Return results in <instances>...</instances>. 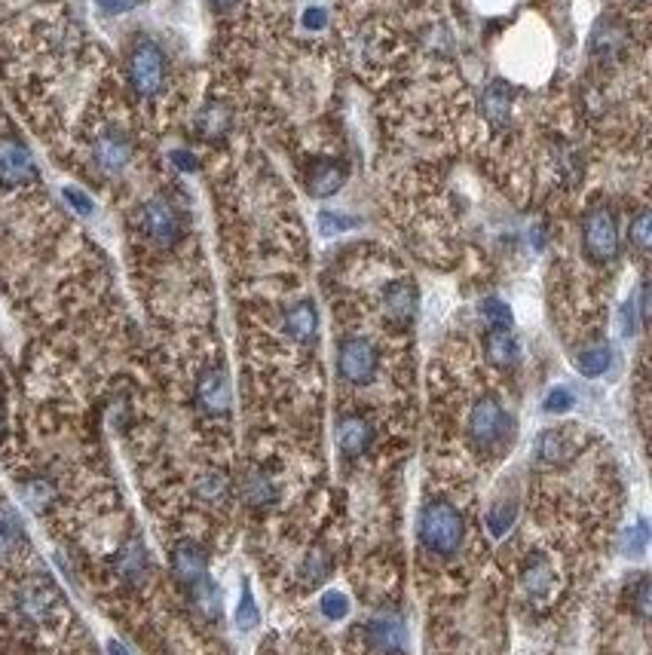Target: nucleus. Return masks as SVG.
<instances>
[{
    "instance_id": "f257e3e1",
    "label": "nucleus",
    "mask_w": 652,
    "mask_h": 655,
    "mask_svg": "<svg viewBox=\"0 0 652 655\" xmlns=\"http://www.w3.org/2000/svg\"><path fill=\"white\" fill-rule=\"evenodd\" d=\"M417 533H420L423 548H429L432 554H441V558H450V554L460 551L466 539V521L454 506H447V502H429L420 512Z\"/></svg>"
},
{
    "instance_id": "f03ea898",
    "label": "nucleus",
    "mask_w": 652,
    "mask_h": 655,
    "mask_svg": "<svg viewBox=\"0 0 652 655\" xmlns=\"http://www.w3.org/2000/svg\"><path fill=\"white\" fill-rule=\"evenodd\" d=\"M166 74H169V65H166L163 46L150 37H138L126 56V77H129L132 92L138 98H157L166 86Z\"/></svg>"
},
{
    "instance_id": "7ed1b4c3",
    "label": "nucleus",
    "mask_w": 652,
    "mask_h": 655,
    "mask_svg": "<svg viewBox=\"0 0 652 655\" xmlns=\"http://www.w3.org/2000/svg\"><path fill=\"white\" fill-rule=\"evenodd\" d=\"M512 432H515V423L509 411L503 408V401L496 395H481L469 414V441L475 444V450L493 453L512 438Z\"/></svg>"
},
{
    "instance_id": "20e7f679",
    "label": "nucleus",
    "mask_w": 652,
    "mask_h": 655,
    "mask_svg": "<svg viewBox=\"0 0 652 655\" xmlns=\"http://www.w3.org/2000/svg\"><path fill=\"white\" fill-rule=\"evenodd\" d=\"M582 248L588 261L610 264L619 255V224L607 206H594L582 218Z\"/></svg>"
},
{
    "instance_id": "39448f33",
    "label": "nucleus",
    "mask_w": 652,
    "mask_h": 655,
    "mask_svg": "<svg viewBox=\"0 0 652 655\" xmlns=\"http://www.w3.org/2000/svg\"><path fill=\"white\" fill-rule=\"evenodd\" d=\"M141 230L144 236L160 245V248H172L181 242L184 224H181V212L169 203L166 196H154L141 206Z\"/></svg>"
},
{
    "instance_id": "423d86ee",
    "label": "nucleus",
    "mask_w": 652,
    "mask_h": 655,
    "mask_svg": "<svg viewBox=\"0 0 652 655\" xmlns=\"http://www.w3.org/2000/svg\"><path fill=\"white\" fill-rule=\"evenodd\" d=\"M377 365H380V356H377V346L368 340V337H346L337 349V371L343 380L356 383V386H365L374 380L377 374Z\"/></svg>"
},
{
    "instance_id": "0eeeda50",
    "label": "nucleus",
    "mask_w": 652,
    "mask_h": 655,
    "mask_svg": "<svg viewBox=\"0 0 652 655\" xmlns=\"http://www.w3.org/2000/svg\"><path fill=\"white\" fill-rule=\"evenodd\" d=\"M37 178V163L25 141L0 135V187H25Z\"/></svg>"
},
{
    "instance_id": "6e6552de",
    "label": "nucleus",
    "mask_w": 652,
    "mask_h": 655,
    "mask_svg": "<svg viewBox=\"0 0 652 655\" xmlns=\"http://www.w3.org/2000/svg\"><path fill=\"white\" fill-rule=\"evenodd\" d=\"M196 405L209 417H227L233 405V389L224 368H206L196 380Z\"/></svg>"
},
{
    "instance_id": "1a4fd4ad",
    "label": "nucleus",
    "mask_w": 652,
    "mask_h": 655,
    "mask_svg": "<svg viewBox=\"0 0 652 655\" xmlns=\"http://www.w3.org/2000/svg\"><path fill=\"white\" fill-rule=\"evenodd\" d=\"M132 160V141L123 129H105L92 144V163L102 175H120Z\"/></svg>"
},
{
    "instance_id": "9d476101",
    "label": "nucleus",
    "mask_w": 652,
    "mask_h": 655,
    "mask_svg": "<svg viewBox=\"0 0 652 655\" xmlns=\"http://www.w3.org/2000/svg\"><path fill=\"white\" fill-rule=\"evenodd\" d=\"M365 637H368V646L374 652H383V655H398L408 646V628L398 613H377L368 622Z\"/></svg>"
},
{
    "instance_id": "9b49d317",
    "label": "nucleus",
    "mask_w": 652,
    "mask_h": 655,
    "mask_svg": "<svg viewBox=\"0 0 652 655\" xmlns=\"http://www.w3.org/2000/svg\"><path fill=\"white\" fill-rule=\"evenodd\" d=\"M172 573L187 591L203 579H209V554L203 551V545H196L190 539L178 542L172 548Z\"/></svg>"
},
{
    "instance_id": "f8f14e48",
    "label": "nucleus",
    "mask_w": 652,
    "mask_h": 655,
    "mask_svg": "<svg viewBox=\"0 0 652 655\" xmlns=\"http://www.w3.org/2000/svg\"><path fill=\"white\" fill-rule=\"evenodd\" d=\"M579 453L576 429H545L536 441L539 466H567Z\"/></svg>"
},
{
    "instance_id": "ddd939ff",
    "label": "nucleus",
    "mask_w": 652,
    "mask_h": 655,
    "mask_svg": "<svg viewBox=\"0 0 652 655\" xmlns=\"http://www.w3.org/2000/svg\"><path fill=\"white\" fill-rule=\"evenodd\" d=\"M59 607V591L53 588V582H46L43 576H34L31 582L22 585L19 591V610L34 619V622H46V619H53Z\"/></svg>"
},
{
    "instance_id": "4468645a",
    "label": "nucleus",
    "mask_w": 652,
    "mask_h": 655,
    "mask_svg": "<svg viewBox=\"0 0 652 655\" xmlns=\"http://www.w3.org/2000/svg\"><path fill=\"white\" fill-rule=\"evenodd\" d=\"M417 307H420V297H417V288L411 279L392 282L383 294V313L395 325H411L417 316Z\"/></svg>"
},
{
    "instance_id": "2eb2a0df",
    "label": "nucleus",
    "mask_w": 652,
    "mask_h": 655,
    "mask_svg": "<svg viewBox=\"0 0 652 655\" xmlns=\"http://www.w3.org/2000/svg\"><path fill=\"white\" fill-rule=\"evenodd\" d=\"M28 548V533L16 509L0 506V564H13Z\"/></svg>"
},
{
    "instance_id": "dca6fc26",
    "label": "nucleus",
    "mask_w": 652,
    "mask_h": 655,
    "mask_svg": "<svg viewBox=\"0 0 652 655\" xmlns=\"http://www.w3.org/2000/svg\"><path fill=\"white\" fill-rule=\"evenodd\" d=\"M346 181V166L340 160H313L310 172H307V190L310 196L316 199H325V196H334Z\"/></svg>"
},
{
    "instance_id": "f3484780",
    "label": "nucleus",
    "mask_w": 652,
    "mask_h": 655,
    "mask_svg": "<svg viewBox=\"0 0 652 655\" xmlns=\"http://www.w3.org/2000/svg\"><path fill=\"white\" fill-rule=\"evenodd\" d=\"M285 334L297 343H313L319 337V310L313 300H297L285 313Z\"/></svg>"
},
{
    "instance_id": "a211bd4d",
    "label": "nucleus",
    "mask_w": 652,
    "mask_h": 655,
    "mask_svg": "<svg viewBox=\"0 0 652 655\" xmlns=\"http://www.w3.org/2000/svg\"><path fill=\"white\" fill-rule=\"evenodd\" d=\"M337 441H340V450L346 453V457H362L374 441V429L365 417L349 414L337 423Z\"/></svg>"
},
{
    "instance_id": "6ab92c4d",
    "label": "nucleus",
    "mask_w": 652,
    "mask_h": 655,
    "mask_svg": "<svg viewBox=\"0 0 652 655\" xmlns=\"http://www.w3.org/2000/svg\"><path fill=\"white\" fill-rule=\"evenodd\" d=\"M239 493L245 499V506H252V509H270L276 506V499H279V490L276 484L270 481L267 472L261 469H248L239 481Z\"/></svg>"
},
{
    "instance_id": "aec40b11",
    "label": "nucleus",
    "mask_w": 652,
    "mask_h": 655,
    "mask_svg": "<svg viewBox=\"0 0 652 655\" xmlns=\"http://www.w3.org/2000/svg\"><path fill=\"white\" fill-rule=\"evenodd\" d=\"M484 352L493 368H515L521 359V346L515 334H509V328H493L484 340Z\"/></svg>"
},
{
    "instance_id": "412c9836",
    "label": "nucleus",
    "mask_w": 652,
    "mask_h": 655,
    "mask_svg": "<svg viewBox=\"0 0 652 655\" xmlns=\"http://www.w3.org/2000/svg\"><path fill=\"white\" fill-rule=\"evenodd\" d=\"M114 570L129 585H138L147 576V551H144L141 539H129L120 545V551L114 554Z\"/></svg>"
},
{
    "instance_id": "4be33fe9",
    "label": "nucleus",
    "mask_w": 652,
    "mask_h": 655,
    "mask_svg": "<svg viewBox=\"0 0 652 655\" xmlns=\"http://www.w3.org/2000/svg\"><path fill=\"white\" fill-rule=\"evenodd\" d=\"M481 114H484L487 123H493V126H503V123L509 120V114H512V92H509L506 83L493 80V83L484 89V95H481Z\"/></svg>"
},
{
    "instance_id": "5701e85b",
    "label": "nucleus",
    "mask_w": 652,
    "mask_h": 655,
    "mask_svg": "<svg viewBox=\"0 0 652 655\" xmlns=\"http://www.w3.org/2000/svg\"><path fill=\"white\" fill-rule=\"evenodd\" d=\"M230 129V108L224 102H209L196 117V132L203 135L206 141H218L224 138Z\"/></svg>"
},
{
    "instance_id": "b1692460",
    "label": "nucleus",
    "mask_w": 652,
    "mask_h": 655,
    "mask_svg": "<svg viewBox=\"0 0 652 655\" xmlns=\"http://www.w3.org/2000/svg\"><path fill=\"white\" fill-rule=\"evenodd\" d=\"M610 365H613V349H610L607 343L585 346L579 356H576V368H579L582 377H600Z\"/></svg>"
},
{
    "instance_id": "393cba45",
    "label": "nucleus",
    "mask_w": 652,
    "mask_h": 655,
    "mask_svg": "<svg viewBox=\"0 0 652 655\" xmlns=\"http://www.w3.org/2000/svg\"><path fill=\"white\" fill-rule=\"evenodd\" d=\"M328 576H331V554L325 548L307 551L304 564H300V582H304L307 588H319Z\"/></svg>"
},
{
    "instance_id": "a878e982",
    "label": "nucleus",
    "mask_w": 652,
    "mask_h": 655,
    "mask_svg": "<svg viewBox=\"0 0 652 655\" xmlns=\"http://www.w3.org/2000/svg\"><path fill=\"white\" fill-rule=\"evenodd\" d=\"M22 499H25L28 509L43 512L49 502L56 499V490H53V484H49L46 478H28V481L22 484Z\"/></svg>"
},
{
    "instance_id": "bb28decb",
    "label": "nucleus",
    "mask_w": 652,
    "mask_h": 655,
    "mask_svg": "<svg viewBox=\"0 0 652 655\" xmlns=\"http://www.w3.org/2000/svg\"><path fill=\"white\" fill-rule=\"evenodd\" d=\"M261 625V610L255 603L252 585L242 582V597H239V607H236V628L239 631H255Z\"/></svg>"
},
{
    "instance_id": "cd10ccee",
    "label": "nucleus",
    "mask_w": 652,
    "mask_h": 655,
    "mask_svg": "<svg viewBox=\"0 0 652 655\" xmlns=\"http://www.w3.org/2000/svg\"><path fill=\"white\" fill-rule=\"evenodd\" d=\"M190 597H193V603H196V607L203 610L209 619H218V616H221V591L215 588L212 579H203L199 585H193V588H190Z\"/></svg>"
},
{
    "instance_id": "c85d7f7f",
    "label": "nucleus",
    "mask_w": 652,
    "mask_h": 655,
    "mask_svg": "<svg viewBox=\"0 0 652 655\" xmlns=\"http://www.w3.org/2000/svg\"><path fill=\"white\" fill-rule=\"evenodd\" d=\"M196 496L206 499V502H224L230 496V481L221 472H206L203 478L196 481Z\"/></svg>"
},
{
    "instance_id": "c756f323",
    "label": "nucleus",
    "mask_w": 652,
    "mask_h": 655,
    "mask_svg": "<svg viewBox=\"0 0 652 655\" xmlns=\"http://www.w3.org/2000/svg\"><path fill=\"white\" fill-rule=\"evenodd\" d=\"M551 579H555V573H551L548 561H533V564L524 570V588H527L533 597H545L548 588H551Z\"/></svg>"
},
{
    "instance_id": "7c9ffc66",
    "label": "nucleus",
    "mask_w": 652,
    "mask_h": 655,
    "mask_svg": "<svg viewBox=\"0 0 652 655\" xmlns=\"http://www.w3.org/2000/svg\"><path fill=\"white\" fill-rule=\"evenodd\" d=\"M481 316L490 325V331L493 328H512V310H509L506 300H499V297L481 300Z\"/></svg>"
},
{
    "instance_id": "2f4dec72",
    "label": "nucleus",
    "mask_w": 652,
    "mask_h": 655,
    "mask_svg": "<svg viewBox=\"0 0 652 655\" xmlns=\"http://www.w3.org/2000/svg\"><path fill=\"white\" fill-rule=\"evenodd\" d=\"M649 545V530H646V521H637L634 527H628L622 533V542H619V551L625 554V558H640V554L646 551Z\"/></svg>"
},
{
    "instance_id": "473e14b6",
    "label": "nucleus",
    "mask_w": 652,
    "mask_h": 655,
    "mask_svg": "<svg viewBox=\"0 0 652 655\" xmlns=\"http://www.w3.org/2000/svg\"><path fill=\"white\" fill-rule=\"evenodd\" d=\"M515 518H518V506H515V502H499V506H493L490 515H487V527H490L493 536H506V533L512 530Z\"/></svg>"
},
{
    "instance_id": "72a5a7b5",
    "label": "nucleus",
    "mask_w": 652,
    "mask_h": 655,
    "mask_svg": "<svg viewBox=\"0 0 652 655\" xmlns=\"http://www.w3.org/2000/svg\"><path fill=\"white\" fill-rule=\"evenodd\" d=\"M628 239L637 251H649L652 245V215L649 212H637L631 227H628Z\"/></svg>"
},
{
    "instance_id": "f704fd0d",
    "label": "nucleus",
    "mask_w": 652,
    "mask_h": 655,
    "mask_svg": "<svg viewBox=\"0 0 652 655\" xmlns=\"http://www.w3.org/2000/svg\"><path fill=\"white\" fill-rule=\"evenodd\" d=\"M628 597H631L634 613L640 619H649V613H652V585H649V576H637V582L628 591Z\"/></svg>"
},
{
    "instance_id": "c9c22d12",
    "label": "nucleus",
    "mask_w": 652,
    "mask_h": 655,
    "mask_svg": "<svg viewBox=\"0 0 652 655\" xmlns=\"http://www.w3.org/2000/svg\"><path fill=\"white\" fill-rule=\"evenodd\" d=\"M319 607H322V616H325V619L340 622V619L349 616V597H346L343 591H328V594L322 597Z\"/></svg>"
},
{
    "instance_id": "e433bc0d",
    "label": "nucleus",
    "mask_w": 652,
    "mask_h": 655,
    "mask_svg": "<svg viewBox=\"0 0 652 655\" xmlns=\"http://www.w3.org/2000/svg\"><path fill=\"white\" fill-rule=\"evenodd\" d=\"M573 405H576L573 392H570V389H564V386H558V389H551V392L545 395V401H542V411H545V414H567Z\"/></svg>"
},
{
    "instance_id": "4c0bfd02",
    "label": "nucleus",
    "mask_w": 652,
    "mask_h": 655,
    "mask_svg": "<svg viewBox=\"0 0 652 655\" xmlns=\"http://www.w3.org/2000/svg\"><path fill=\"white\" fill-rule=\"evenodd\" d=\"M356 227V218L349 215H340V212H322L319 215V230L322 236H337V233H346Z\"/></svg>"
},
{
    "instance_id": "58836bf2",
    "label": "nucleus",
    "mask_w": 652,
    "mask_h": 655,
    "mask_svg": "<svg viewBox=\"0 0 652 655\" xmlns=\"http://www.w3.org/2000/svg\"><path fill=\"white\" fill-rule=\"evenodd\" d=\"M65 199H68V206H71L77 215H83V218H89V215L95 212V203H92V199H89L80 187H65Z\"/></svg>"
},
{
    "instance_id": "ea45409f",
    "label": "nucleus",
    "mask_w": 652,
    "mask_h": 655,
    "mask_svg": "<svg viewBox=\"0 0 652 655\" xmlns=\"http://www.w3.org/2000/svg\"><path fill=\"white\" fill-rule=\"evenodd\" d=\"M98 7L105 13H129L132 7H138V0H98Z\"/></svg>"
},
{
    "instance_id": "a19ab883",
    "label": "nucleus",
    "mask_w": 652,
    "mask_h": 655,
    "mask_svg": "<svg viewBox=\"0 0 652 655\" xmlns=\"http://www.w3.org/2000/svg\"><path fill=\"white\" fill-rule=\"evenodd\" d=\"M172 163L181 169V172H196V157L193 154H187V150H172Z\"/></svg>"
},
{
    "instance_id": "79ce46f5",
    "label": "nucleus",
    "mask_w": 652,
    "mask_h": 655,
    "mask_svg": "<svg viewBox=\"0 0 652 655\" xmlns=\"http://www.w3.org/2000/svg\"><path fill=\"white\" fill-rule=\"evenodd\" d=\"M634 325H637V322H634V304L628 300V304L622 307V316H619V328H622L625 337H631V334H634Z\"/></svg>"
},
{
    "instance_id": "37998d69",
    "label": "nucleus",
    "mask_w": 652,
    "mask_h": 655,
    "mask_svg": "<svg viewBox=\"0 0 652 655\" xmlns=\"http://www.w3.org/2000/svg\"><path fill=\"white\" fill-rule=\"evenodd\" d=\"M304 22H307V28H313V31H319V28L325 25V10H322V7H313V10H307V16H304Z\"/></svg>"
},
{
    "instance_id": "c03bdc74",
    "label": "nucleus",
    "mask_w": 652,
    "mask_h": 655,
    "mask_svg": "<svg viewBox=\"0 0 652 655\" xmlns=\"http://www.w3.org/2000/svg\"><path fill=\"white\" fill-rule=\"evenodd\" d=\"M206 4H209L215 13H230V10H236L239 0H206Z\"/></svg>"
},
{
    "instance_id": "a18cd8bd",
    "label": "nucleus",
    "mask_w": 652,
    "mask_h": 655,
    "mask_svg": "<svg viewBox=\"0 0 652 655\" xmlns=\"http://www.w3.org/2000/svg\"><path fill=\"white\" fill-rule=\"evenodd\" d=\"M108 655H132V652H129L120 640H111V643H108Z\"/></svg>"
},
{
    "instance_id": "49530a36",
    "label": "nucleus",
    "mask_w": 652,
    "mask_h": 655,
    "mask_svg": "<svg viewBox=\"0 0 652 655\" xmlns=\"http://www.w3.org/2000/svg\"><path fill=\"white\" fill-rule=\"evenodd\" d=\"M0 435H4V414H0Z\"/></svg>"
}]
</instances>
